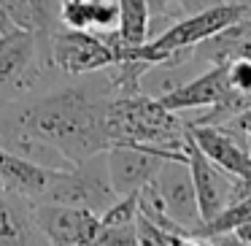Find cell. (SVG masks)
I'll use <instances>...</instances> for the list:
<instances>
[{
	"label": "cell",
	"instance_id": "cell-3",
	"mask_svg": "<svg viewBox=\"0 0 251 246\" xmlns=\"http://www.w3.org/2000/svg\"><path fill=\"white\" fill-rule=\"evenodd\" d=\"M49 41L33 27L0 30V106L14 103L44 82Z\"/></svg>",
	"mask_w": 251,
	"mask_h": 246
},
{
	"label": "cell",
	"instance_id": "cell-13",
	"mask_svg": "<svg viewBox=\"0 0 251 246\" xmlns=\"http://www.w3.org/2000/svg\"><path fill=\"white\" fill-rule=\"evenodd\" d=\"M0 244H46L33 219V200L0 181Z\"/></svg>",
	"mask_w": 251,
	"mask_h": 246
},
{
	"label": "cell",
	"instance_id": "cell-19",
	"mask_svg": "<svg viewBox=\"0 0 251 246\" xmlns=\"http://www.w3.org/2000/svg\"><path fill=\"white\" fill-rule=\"evenodd\" d=\"M219 127H227V130L240 133V136H251V103L246 106L243 111H238L227 125H219Z\"/></svg>",
	"mask_w": 251,
	"mask_h": 246
},
{
	"label": "cell",
	"instance_id": "cell-10",
	"mask_svg": "<svg viewBox=\"0 0 251 246\" xmlns=\"http://www.w3.org/2000/svg\"><path fill=\"white\" fill-rule=\"evenodd\" d=\"M186 163H189L192 184H195V192H197L200 217H202V224H205L216 214H222L229 203H235L240 197L238 181H235V176H229L227 170L219 168L216 163H211L200 152V146L192 141V136H189V143H186Z\"/></svg>",
	"mask_w": 251,
	"mask_h": 246
},
{
	"label": "cell",
	"instance_id": "cell-1",
	"mask_svg": "<svg viewBox=\"0 0 251 246\" xmlns=\"http://www.w3.org/2000/svg\"><path fill=\"white\" fill-rule=\"evenodd\" d=\"M111 98V84L103 79L0 106V146L65 170L111 146L105 133Z\"/></svg>",
	"mask_w": 251,
	"mask_h": 246
},
{
	"label": "cell",
	"instance_id": "cell-4",
	"mask_svg": "<svg viewBox=\"0 0 251 246\" xmlns=\"http://www.w3.org/2000/svg\"><path fill=\"white\" fill-rule=\"evenodd\" d=\"M116 197L119 195L111 187L108 168H105V152H98L81 163L71 165V168L57 170L38 200L65 203V206H78L95 214H103Z\"/></svg>",
	"mask_w": 251,
	"mask_h": 246
},
{
	"label": "cell",
	"instance_id": "cell-8",
	"mask_svg": "<svg viewBox=\"0 0 251 246\" xmlns=\"http://www.w3.org/2000/svg\"><path fill=\"white\" fill-rule=\"evenodd\" d=\"M151 184L159 192V197H162L168 217L195 238V233L202 224V217H200V206H197L195 184H192L189 163L186 160H162Z\"/></svg>",
	"mask_w": 251,
	"mask_h": 246
},
{
	"label": "cell",
	"instance_id": "cell-11",
	"mask_svg": "<svg viewBox=\"0 0 251 246\" xmlns=\"http://www.w3.org/2000/svg\"><path fill=\"white\" fill-rule=\"evenodd\" d=\"M162 157L135 143H111L105 149V168L116 195H132L154 179Z\"/></svg>",
	"mask_w": 251,
	"mask_h": 246
},
{
	"label": "cell",
	"instance_id": "cell-12",
	"mask_svg": "<svg viewBox=\"0 0 251 246\" xmlns=\"http://www.w3.org/2000/svg\"><path fill=\"white\" fill-rule=\"evenodd\" d=\"M227 60L224 62H211L200 76L186 79L181 87L170 89L159 98L165 109L176 111V114H186V111H200L213 106L222 95H227Z\"/></svg>",
	"mask_w": 251,
	"mask_h": 246
},
{
	"label": "cell",
	"instance_id": "cell-2",
	"mask_svg": "<svg viewBox=\"0 0 251 246\" xmlns=\"http://www.w3.org/2000/svg\"><path fill=\"white\" fill-rule=\"evenodd\" d=\"M105 133L111 143H135L162 160H186L184 119L151 95H114L105 109Z\"/></svg>",
	"mask_w": 251,
	"mask_h": 246
},
{
	"label": "cell",
	"instance_id": "cell-17",
	"mask_svg": "<svg viewBox=\"0 0 251 246\" xmlns=\"http://www.w3.org/2000/svg\"><path fill=\"white\" fill-rule=\"evenodd\" d=\"M92 246H138L135 222L125 224H100Z\"/></svg>",
	"mask_w": 251,
	"mask_h": 246
},
{
	"label": "cell",
	"instance_id": "cell-15",
	"mask_svg": "<svg viewBox=\"0 0 251 246\" xmlns=\"http://www.w3.org/2000/svg\"><path fill=\"white\" fill-rule=\"evenodd\" d=\"M119 3V35L127 44L149 41V0H116Z\"/></svg>",
	"mask_w": 251,
	"mask_h": 246
},
{
	"label": "cell",
	"instance_id": "cell-23",
	"mask_svg": "<svg viewBox=\"0 0 251 246\" xmlns=\"http://www.w3.org/2000/svg\"><path fill=\"white\" fill-rule=\"evenodd\" d=\"M240 3H246V6H249V8H251V0H240Z\"/></svg>",
	"mask_w": 251,
	"mask_h": 246
},
{
	"label": "cell",
	"instance_id": "cell-9",
	"mask_svg": "<svg viewBox=\"0 0 251 246\" xmlns=\"http://www.w3.org/2000/svg\"><path fill=\"white\" fill-rule=\"evenodd\" d=\"M184 125L189 130L192 141L200 146V152L222 170L235 176L240 197H243L251 190V154L246 149V136L213 125H189V122H184Z\"/></svg>",
	"mask_w": 251,
	"mask_h": 246
},
{
	"label": "cell",
	"instance_id": "cell-22",
	"mask_svg": "<svg viewBox=\"0 0 251 246\" xmlns=\"http://www.w3.org/2000/svg\"><path fill=\"white\" fill-rule=\"evenodd\" d=\"M246 149H249V154H251V136H246Z\"/></svg>",
	"mask_w": 251,
	"mask_h": 246
},
{
	"label": "cell",
	"instance_id": "cell-5",
	"mask_svg": "<svg viewBox=\"0 0 251 246\" xmlns=\"http://www.w3.org/2000/svg\"><path fill=\"white\" fill-rule=\"evenodd\" d=\"M246 14H251V8L246 6V3H240V0L238 3L222 0L216 6L200 8V11L173 22L159 35L149 38L146 44H149V49L157 55V60L162 62L178 49H195V46H200L202 41L213 38V35L222 33L224 27H229V25H235L238 19H243Z\"/></svg>",
	"mask_w": 251,
	"mask_h": 246
},
{
	"label": "cell",
	"instance_id": "cell-16",
	"mask_svg": "<svg viewBox=\"0 0 251 246\" xmlns=\"http://www.w3.org/2000/svg\"><path fill=\"white\" fill-rule=\"evenodd\" d=\"M135 238H138V246H189V244H195L189 235L173 233V230L162 227V224L141 217V214L135 217Z\"/></svg>",
	"mask_w": 251,
	"mask_h": 246
},
{
	"label": "cell",
	"instance_id": "cell-6",
	"mask_svg": "<svg viewBox=\"0 0 251 246\" xmlns=\"http://www.w3.org/2000/svg\"><path fill=\"white\" fill-rule=\"evenodd\" d=\"M49 62L65 76H92L116 65L119 57L100 33L57 27L49 38Z\"/></svg>",
	"mask_w": 251,
	"mask_h": 246
},
{
	"label": "cell",
	"instance_id": "cell-21",
	"mask_svg": "<svg viewBox=\"0 0 251 246\" xmlns=\"http://www.w3.org/2000/svg\"><path fill=\"white\" fill-rule=\"evenodd\" d=\"M232 57H249V60H251V35H249L246 41H240L238 46H235ZM232 57H229V60H232Z\"/></svg>",
	"mask_w": 251,
	"mask_h": 246
},
{
	"label": "cell",
	"instance_id": "cell-18",
	"mask_svg": "<svg viewBox=\"0 0 251 246\" xmlns=\"http://www.w3.org/2000/svg\"><path fill=\"white\" fill-rule=\"evenodd\" d=\"M227 84L235 92L251 95V60L249 57H232V60H227Z\"/></svg>",
	"mask_w": 251,
	"mask_h": 246
},
{
	"label": "cell",
	"instance_id": "cell-20",
	"mask_svg": "<svg viewBox=\"0 0 251 246\" xmlns=\"http://www.w3.org/2000/svg\"><path fill=\"white\" fill-rule=\"evenodd\" d=\"M229 238H232V244H246V246H251V222L235 224V227L229 230Z\"/></svg>",
	"mask_w": 251,
	"mask_h": 246
},
{
	"label": "cell",
	"instance_id": "cell-14",
	"mask_svg": "<svg viewBox=\"0 0 251 246\" xmlns=\"http://www.w3.org/2000/svg\"><path fill=\"white\" fill-rule=\"evenodd\" d=\"M57 168H46V165L35 163L30 157L11 152V149L0 146V181L8 190L25 195L27 200H38L46 192L49 181L54 179Z\"/></svg>",
	"mask_w": 251,
	"mask_h": 246
},
{
	"label": "cell",
	"instance_id": "cell-7",
	"mask_svg": "<svg viewBox=\"0 0 251 246\" xmlns=\"http://www.w3.org/2000/svg\"><path fill=\"white\" fill-rule=\"evenodd\" d=\"M33 219L44 233L46 244L54 246H87L95 244L100 230V214L65 203L33 200Z\"/></svg>",
	"mask_w": 251,
	"mask_h": 246
}]
</instances>
